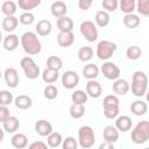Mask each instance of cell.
<instances>
[{"label":"cell","mask_w":149,"mask_h":149,"mask_svg":"<svg viewBox=\"0 0 149 149\" xmlns=\"http://www.w3.org/2000/svg\"><path fill=\"white\" fill-rule=\"evenodd\" d=\"M93 0H78V7L81 10H87L91 8Z\"/></svg>","instance_id":"7dc6e473"},{"label":"cell","mask_w":149,"mask_h":149,"mask_svg":"<svg viewBox=\"0 0 149 149\" xmlns=\"http://www.w3.org/2000/svg\"><path fill=\"white\" fill-rule=\"evenodd\" d=\"M3 78H5L6 84H7L9 87H12V88L16 87L17 84H19V80H20V79H19L17 71H16V69H14V68H7V69L5 70V72H3Z\"/></svg>","instance_id":"7c38bea8"},{"label":"cell","mask_w":149,"mask_h":149,"mask_svg":"<svg viewBox=\"0 0 149 149\" xmlns=\"http://www.w3.org/2000/svg\"><path fill=\"white\" fill-rule=\"evenodd\" d=\"M47 143L50 148H58L63 143V137L62 134L58 132H52L47 136Z\"/></svg>","instance_id":"4dcf8cb0"},{"label":"cell","mask_w":149,"mask_h":149,"mask_svg":"<svg viewBox=\"0 0 149 149\" xmlns=\"http://www.w3.org/2000/svg\"><path fill=\"white\" fill-rule=\"evenodd\" d=\"M9 116H10V113H9L8 107L5 106V105H1L0 106V122L1 123L5 122Z\"/></svg>","instance_id":"bcb514c9"},{"label":"cell","mask_w":149,"mask_h":149,"mask_svg":"<svg viewBox=\"0 0 149 149\" xmlns=\"http://www.w3.org/2000/svg\"><path fill=\"white\" fill-rule=\"evenodd\" d=\"M63 66V62H62V58L58 57V56H49L48 59H47V68H50V69H54V70H57L59 71Z\"/></svg>","instance_id":"f35d334b"},{"label":"cell","mask_w":149,"mask_h":149,"mask_svg":"<svg viewBox=\"0 0 149 149\" xmlns=\"http://www.w3.org/2000/svg\"><path fill=\"white\" fill-rule=\"evenodd\" d=\"M20 127V121L16 116L10 115L5 122H2V128L7 133H16V130Z\"/></svg>","instance_id":"d4e9b609"},{"label":"cell","mask_w":149,"mask_h":149,"mask_svg":"<svg viewBox=\"0 0 149 149\" xmlns=\"http://www.w3.org/2000/svg\"><path fill=\"white\" fill-rule=\"evenodd\" d=\"M79 30H80V34L85 37V40L87 42L97 41L99 34H98V28H97L95 22L90 21V20L83 21L80 23V26H79Z\"/></svg>","instance_id":"ba28073f"},{"label":"cell","mask_w":149,"mask_h":149,"mask_svg":"<svg viewBox=\"0 0 149 149\" xmlns=\"http://www.w3.org/2000/svg\"><path fill=\"white\" fill-rule=\"evenodd\" d=\"M136 10L139 14L149 17V0H136Z\"/></svg>","instance_id":"ab89813d"},{"label":"cell","mask_w":149,"mask_h":149,"mask_svg":"<svg viewBox=\"0 0 149 149\" xmlns=\"http://www.w3.org/2000/svg\"><path fill=\"white\" fill-rule=\"evenodd\" d=\"M43 95H44V98L48 99V100H54V99L57 98V95H58V88H57L55 85L49 84V85L44 88Z\"/></svg>","instance_id":"60d3db41"},{"label":"cell","mask_w":149,"mask_h":149,"mask_svg":"<svg viewBox=\"0 0 149 149\" xmlns=\"http://www.w3.org/2000/svg\"><path fill=\"white\" fill-rule=\"evenodd\" d=\"M95 142V135L91 126H81L78 130V143L81 148L88 149L93 147Z\"/></svg>","instance_id":"5b68a950"},{"label":"cell","mask_w":149,"mask_h":149,"mask_svg":"<svg viewBox=\"0 0 149 149\" xmlns=\"http://www.w3.org/2000/svg\"><path fill=\"white\" fill-rule=\"evenodd\" d=\"M146 99L149 102V90H147V92H146Z\"/></svg>","instance_id":"f907efd6"},{"label":"cell","mask_w":149,"mask_h":149,"mask_svg":"<svg viewBox=\"0 0 149 149\" xmlns=\"http://www.w3.org/2000/svg\"><path fill=\"white\" fill-rule=\"evenodd\" d=\"M48 147H49L48 143H45L43 141H36V142H33L29 144L30 149H47Z\"/></svg>","instance_id":"c3c4849f"},{"label":"cell","mask_w":149,"mask_h":149,"mask_svg":"<svg viewBox=\"0 0 149 149\" xmlns=\"http://www.w3.org/2000/svg\"><path fill=\"white\" fill-rule=\"evenodd\" d=\"M19 21H20V23L23 24V26H30V24L34 23L35 16H34V14L30 13V12H23V13L20 15Z\"/></svg>","instance_id":"b9f144b4"},{"label":"cell","mask_w":149,"mask_h":149,"mask_svg":"<svg viewBox=\"0 0 149 149\" xmlns=\"http://www.w3.org/2000/svg\"><path fill=\"white\" fill-rule=\"evenodd\" d=\"M99 68L94 63H88L83 68V76L86 79H95L99 76Z\"/></svg>","instance_id":"484cf974"},{"label":"cell","mask_w":149,"mask_h":149,"mask_svg":"<svg viewBox=\"0 0 149 149\" xmlns=\"http://www.w3.org/2000/svg\"><path fill=\"white\" fill-rule=\"evenodd\" d=\"M14 104H15L16 108H19V109H28L33 105V99L29 95L20 94L14 99Z\"/></svg>","instance_id":"603a6c76"},{"label":"cell","mask_w":149,"mask_h":149,"mask_svg":"<svg viewBox=\"0 0 149 149\" xmlns=\"http://www.w3.org/2000/svg\"><path fill=\"white\" fill-rule=\"evenodd\" d=\"M86 93L88 94V97H91L93 99H97L101 95L102 87L95 79H90L86 83Z\"/></svg>","instance_id":"4fadbf2b"},{"label":"cell","mask_w":149,"mask_h":149,"mask_svg":"<svg viewBox=\"0 0 149 149\" xmlns=\"http://www.w3.org/2000/svg\"><path fill=\"white\" fill-rule=\"evenodd\" d=\"M57 28L59 31H72L73 29V21L69 16H62L57 19Z\"/></svg>","instance_id":"f546056e"},{"label":"cell","mask_w":149,"mask_h":149,"mask_svg":"<svg viewBox=\"0 0 149 149\" xmlns=\"http://www.w3.org/2000/svg\"><path fill=\"white\" fill-rule=\"evenodd\" d=\"M133 126V120L128 115H119L115 119V127L121 133H127Z\"/></svg>","instance_id":"2e32d148"},{"label":"cell","mask_w":149,"mask_h":149,"mask_svg":"<svg viewBox=\"0 0 149 149\" xmlns=\"http://www.w3.org/2000/svg\"><path fill=\"white\" fill-rule=\"evenodd\" d=\"M78 146L77 143V140L72 136H68L63 140V143H62V148L63 149H76Z\"/></svg>","instance_id":"f6af8a7d"},{"label":"cell","mask_w":149,"mask_h":149,"mask_svg":"<svg viewBox=\"0 0 149 149\" xmlns=\"http://www.w3.org/2000/svg\"><path fill=\"white\" fill-rule=\"evenodd\" d=\"M99 148H100V149H113V148H114V144H113L112 142L105 141L104 143H101V144L99 146Z\"/></svg>","instance_id":"681fc988"},{"label":"cell","mask_w":149,"mask_h":149,"mask_svg":"<svg viewBox=\"0 0 149 149\" xmlns=\"http://www.w3.org/2000/svg\"><path fill=\"white\" fill-rule=\"evenodd\" d=\"M10 143L16 149H23L28 146V137L22 133H15L10 139Z\"/></svg>","instance_id":"44dd1931"},{"label":"cell","mask_w":149,"mask_h":149,"mask_svg":"<svg viewBox=\"0 0 149 149\" xmlns=\"http://www.w3.org/2000/svg\"><path fill=\"white\" fill-rule=\"evenodd\" d=\"M35 132L40 135V136H48L49 134H51L54 130H52V125L44 120V119H41L38 120L36 123H35Z\"/></svg>","instance_id":"9a60e30c"},{"label":"cell","mask_w":149,"mask_h":149,"mask_svg":"<svg viewBox=\"0 0 149 149\" xmlns=\"http://www.w3.org/2000/svg\"><path fill=\"white\" fill-rule=\"evenodd\" d=\"M35 30H36L37 35H40V36H48V35H50V33L52 30V24L49 20L43 19L36 23Z\"/></svg>","instance_id":"ac0fdd59"},{"label":"cell","mask_w":149,"mask_h":149,"mask_svg":"<svg viewBox=\"0 0 149 149\" xmlns=\"http://www.w3.org/2000/svg\"><path fill=\"white\" fill-rule=\"evenodd\" d=\"M119 7L125 14L133 13L136 9V0H119Z\"/></svg>","instance_id":"836d02e7"},{"label":"cell","mask_w":149,"mask_h":149,"mask_svg":"<svg viewBox=\"0 0 149 149\" xmlns=\"http://www.w3.org/2000/svg\"><path fill=\"white\" fill-rule=\"evenodd\" d=\"M116 94H108L102 100L104 115L107 119H116L120 113V104Z\"/></svg>","instance_id":"3957f363"},{"label":"cell","mask_w":149,"mask_h":149,"mask_svg":"<svg viewBox=\"0 0 149 149\" xmlns=\"http://www.w3.org/2000/svg\"><path fill=\"white\" fill-rule=\"evenodd\" d=\"M2 47L7 51H14L19 47V36L15 34H8L2 42Z\"/></svg>","instance_id":"ffe728a7"},{"label":"cell","mask_w":149,"mask_h":149,"mask_svg":"<svg viewBox=\"0 0 149 149\" xmlns=\"http://www.w3.org/2000/svg\"><path fill=\"white\" fill-rule=\"evenodd\" d=\"M19 24V20L17 17H15L14 15H9V16H5V19L2 20L1 22V26H2V29L7 33H12L16 29Z\"/></svg>","instance_id":"7402d4cb"},{"label":"cell","mask_w":149,"mask_h":149,"mask_svg":"<svg viewBox=\"0 0 149 149\" xmlns=\"http://www.w3.org/2000/svg\"><path fill=\"white\" fill-rule=\"evenodd\" d=\"M148 90V77L143 71H135L132 77L130 91L135 97H143Z\"/></svg>","instance_id":"7a4b0ae2"},{"label":"cell","mask_w":149,"mask_h":149,"mask_svg":"<svg viewBox=\"0 0 149 149\" xmlns=\"http://www.w3.org/2000/svg\"><path fill=\"white\" fill-rule=\"evenodd\" d=\"M79 84V76L76 71L72 70H68L62 74V85L68 88V90H72L77 85Z\"/></svg>","instance_id":"30bf717a"},{"label":"cell","mask_w":149,"mask_h":149,"mask_svg":"<svg viewBox=\"0 0 149 149\" xmlns=\"http://www.w3.org/2000/svg\"><path fill=\"white\" fill-rule=\"evenodd\" d=\"M101 6L107 12H115L119 7V0H102Z\"/></svg>","instance_id":"ee69618b"},{"label":"cell","mask_w":149,"mask_h":149,"mask_svg":"<svg viewBox=\"0 0 149 149\" xmlns=\"http://www.w3.org/2000/svg\"><path fill=\"white\" fill-rule=\"evenodd\" d=\"M140 17L139 15L134 14V13H129V14H125L123 16V24L126 28H129V29H134L136 27L140 26Z\"/></svg>","instance_id":"f1b7e54d"},{"label":"cell","mask_w":149,"mask_h":149,"mask_svg":"<svg viewBox=\"0 0 149 149\" xmlns=\"http://www.w3.org/2000/svg\"><path fill=\"white\" fill-rule=\"evenodd\" d=\"M74 42V35L72 31H59L57 35V43L62 48H69Z\"/></svg>","instance_id":"5bb4252c"},{"label":"cell","mask_w":149,"mask_h":149,"mask_svg":"<svg viewBox=\"0 0 149 149\" xmlns=\"http://www.w3.org/2000/svg\"><path fill=\"white\" fill-rule=\"evenodd\" d=\"M102 137L107 142H116L119 140V129L115 126H106L102 132Z\"/></svg>","instance_id":"d6986e66"},{"label":"cell","mask_w":149,"mask_h":149,"mask_svg":"<svg viewBox=\"0 0 149 149\" xmlns=\"http://www.w3.org/2000/svg\"><path fill=\"white\" fill-rule=\"evenodd\" d=\"M147 109H148V106L142 100H135V101H133L130 104V112L134 115H136V116H140V115L146 114Z\"/></svg>","instance_id":"83f0119b"},{"label":"cell","mask_w":149,"mask_h":149,"mask_svg":"<svg viewBox=\"0 0 149 149\" xmlns=\"http://www.w3.org/2000/svg\"><path fill=\"white\" fill-rule=\"evenodd\" d=\"M16 3L14 1H10V0H7V1H3L2 5H1V12L6 15V16H9V15H14L16 13Z\"/></svg>","instance_id":"8d00e7d4"},{"label":"cell","mask_w":149,"mask_h":149,"mask_svg":"<svg viewBox=\"0 0 149 149\" xmlns=\"http://www.w3.org/2000/svg\"><path fill=\"white\" fill-rule=\"evenodd\" d=\"M130 139L135 144H143L149 140V121H140L130 133Z\"/></svg>","instance_id":"277c9868"},{"label":"cell","mask_w":149,"mask_h":149,"mask_svg":"<svg viewBox=\"0 0 149 149\" xmlns=\"http://www.w3.org/2000/svg\"><path fill=\"white\" fill-rule=\"evenodd\" d=\"M116 44L108 40H102L97 45L95 55L100 61H108L116 51Z\"/></svg>","instance_id":"8992f818"},{"label":"cell","mask_w":149,"mask_h":149,"mask_svg":"<svg viewBox=\"0 0 149 149\" xmlns=\"http://www.w3.org/2000/svg\"><path fill=\"white\" fill-rule=\"evenodd\" d=\"M13 101H14V97H13V94H12L9 91L2 90V91L0 92V105L8 106V105H10Z\"/></svg>","instance_id":"7bdbcfd3"},{"label":"cell","mask_w":149,"mask_h":149,"mask_svg":"<svg viewBox=\"0 0 149 149\" xmlns=\"http://www.w3.org/2000/svg\"><path fill=\"white\" fill-rule=\"evenodd\" d=\"M42 79L44 83L47 84H54L58 80L59 78V74H58V71L57 70H54V69H50V68H47L43 72H42Z\"/></svg>","instance_id":"4316f807"},{"label":"cell","mask_w":149,"mask_h":149,"mask_svg":"<svg viewBox=\"0 0 149 149\" xmlns=\"http://www.w3.org/2000/svg\"><path fill=\"white\" fill-rule=\"evenodd\" d=\"M77 56L80 62H90L93 57V49L88 45H84L78 50Z\"/></svg>","instance_id":"1f68e13d"},{"label":"cell","mask_w":149,"mask_h":149,"mask_svg":"<svg viewBox=\"0 0 149 149\" xmlns=\"http://www.w3.org/2000/svg\"><path fill=\"white\" fill-rule=\"evenodd\" d=\"M141 55H142V50H141V48L137 47V45H130V47H128L127 50H126V56H127V58L130 59V61H136V59H139V58L141 57Z\"/></svg>","instance_id":"74e56055"},{"label":"cell","mask_w":149,"mask_h":149,"mask_svg":"<svg viewBox=\"0 0 149 149\" xmlns=\"http://www.w3.org/2000/svg\"><path fill=\"white\" fill-rule=\"evenodd\" d=\"M50 12H51L52 16L59 19V17L66 15V13H68V6L63 1L56 0L55 2H52L51 7H50Z\"/></svg>","instance_id":"e0dca14e"},{"label":"cell","mask_w":149,"mask_h":149,"mask_svg":"<svg viewBox=\"0 0 149 149\" xmlns=\"http://www.w3.org/2000/svg\"><path fill=\"white\" fill-rule=\"evenodd\" d=\"M41 1L42 0H19L17 1V5L24 12H30L31 9H34L37 6H40Z\"/></svg>","instance_id":"e575fe53"},{"label":"cell","mask_w":149,"mask_h":149,"mask_svg":"<svg viewBox=\"0 0 149 149\" xmlns=\"http://www.w3.org/2000/svg\"><path fill=\"white\" fill-rule=\"evenodd\" d=\"M20 65L24 72V76L28 79H36L40 76V68L31 57H22L20 61Z\"/></svg>","instance_id":"52a82bcc"},{"label":"cell","mask_w":149,"mask_h":149,"mask_svg":"<svg viewBox=\"0 0 149 149\" xmlns=\"http://www.w3.org/2000/svg\"><path fill=\"white\" fill-rule=\"evenodd\" d=\"M69 113H70V116L71 118H73V119H80L85 114V107L81 104H74V102H72V105L70 106Z\"/></svg>","instance_id":"d6a6232c"},{"label":"cell","mask_w":149,"mask_h":149,"mask_svg":"<svg viewBox=\"0 0 149 149\" xmlns=\"http://www.w3.org/2000/svg\"><path fill=\"white\" fill-rule=\"evenodd\" d=\"M109 20H111V17H109V14H108L107 10L102 9V10H98V12L95 13L94 21H95V24H97L98 27H100V28L107 27L108 23H109Z\"/></svg>","instance_id":"cb8c5ba5"},{"label":"cell","mask_w":149,"mask_h":149,"mask_svg":"<svg viewBox=\"0 0 149 149\" xmlns=\"http://www.w3.org/2000/svg\"><path fill=\"white\" fill-rule=\"evenodd\" d=\"M87 98H88V94L86 93V91H83V90H76L71 94V100L74 104H81V105H84L87 101Z\"/></svg>","instance_id":"d590c367"},{"label":"cell","mask_w":149,"mask_h":149,"mask_svg":"<svg viewBox=\"0 0 149 149\" xmlns=\"http://www.w3.org/2000/svg\"><path fill=\"white\" fill-rule=\"evenodd\" d=\"M20 43L21 47L23 49V51L30 56L33 55H37L41 52L42 50V44L41 41L38 40L37 35L33 31H26L22 34L21 38H20Z\"/></svg>","instance_id":"6da1fadb"},{"label":"cell","mask_w":149,"mask_h":149,"mask_svg":"<svg viewBox=\"0 0 149 149\" xmlns=\"http://www.w3.org/2000/svg\"><path fill=\"white\" fill-rule=\"evenodd\" d=\"M112 88H113V92L116 95H126L128 93V91L130 90V85L126 79L118 78V79L114 80V83L112 85Z\"/></svg>","instance_id":"8fae6325"},{"label":"cell","mask_w":149,"mask_h":149,"mask_svg":"<svg viewBox=\"0 0 149 149\" xmlns=\"http://www.w3.org/2000/svg\"><path fill=\"white\" fill-rule=\"evenodd\" d=\"M101 72H102V76L106 78V79H109V80H115L120 77V69L118 68V65H115L113 62H109V61H105V63L101 65Z\"/></svg>","instance_id":"9c48e42d"}]
</instances>
